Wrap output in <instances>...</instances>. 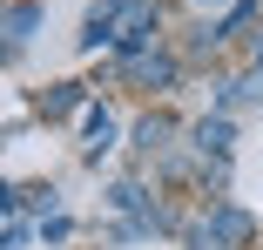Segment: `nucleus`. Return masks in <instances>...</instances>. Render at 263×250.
Wrapping results in <instances>:
<instances>
[{
	"label": "nucleus",
	"instance_id": "nucleus-1",
	"mask_svg": "<svg viewBox=\"0 0 263 250\" xmlns=\"http://www.w3.org/2000/svg\"><path fill=\"white\" fill-rule=\"evenodd\" d=\"M189 142H196V156H230V122L223 115H202V122H189Z\"/></svg>",
	"mask_w": 263,
	"mask_h": 250
},
{
	"label": "nucleus",
	"instance_id": "nucleus-2",
	"mask_svg": "<svg viewBox=\"0 0 263 250\" xmlns=\"http://www.w3.org/2000/svg\"><path fill=\"white\" fill-rule=\"evenodd\" d=\"M209 230H216V243L230 250V243H250V217L243 210H230V203H209Z\"/></svg>",
	"mask_w": 263,
	"mask_h": 250
},
{
	"label": "nucleus",
	"instance_id": "nucleus-3",
	"mask_svg": "<svg viewBox=\"0 0 263 250\" xmlns=\"http://www.w3.org/2000/svg\"><path fill=\"white\" fill-rule=\"evenodd\" d=\"M122 68H128L142 88H169V81H176V61H169V55H135V61H122Z\"/></svg>",
	"mask_w": 263,
	"mask_h": 250
},
{
	"label": "nucleus",
	"instance_id": "nucleus-4",
	"mask_svg": "<svg viewBox=\"0 0 263 250\" xmlns=\"http://www.w3.org/2000/svg\"><path fill=\"white\" fill-rule=\"evenodd\" d=\"M34 21H41V0H14L7 7V55H21V41L34 34Z\"/></svg>",
	"mask_w": 263,
	"mask_h": 250
},
{
	"label": "nucleus",
	"instance_id": "nucleus-5",
	"mask_svg": "<svg viewBox=\"0 0 263 250\" xmlns=\"http://www.w3.org/2000/svg\"><path fill=\"white\" fill-rule=\"evenodd\" d=\"M169 135H176V122H169V115H142V122H135V149H142V156L169 149Z\"/></svg>",
	"mask_w": 263,
	"mask_h": 250
},
{
	"label": "nucleus",
	"instance_id": "nucleus-6",
	"mask_svg": "<svg viewBox=\"0 0 263 250\" xmlns=\"http://www.w3.org/2000/svg\"><path fill=\"white\" fill-rule=\"evenodd\" d=\"M68 109H81V81H54L41 95V115H68Z\"/></svg>",
	"mask_w": 263,
	"mask_h": 250
},
{
	"label": "nucleus",
	"instance_id": "nucleus-7",
	"mask_svg": "<svg viewBox=\"0 0 263 250\" xmlns=\"http://www.w3.org/2000/svg\"><path fill=\"white\" fill-rule=\"evenodd\" d=\"M108 203H115V210H142V203H148V189H142V183H115V189H108Z\"/></svg>",
	"mask_w": 263,
	"mask_h": 250
},
{
	"label": "nucleus",
	"instance_id": "nucleus-8",
	"mask_svg": "<svg viewBox=\"0 0 263 250\" xmlns=\"http://www.w3.org/2000/svg\"><path fill=\"white\" fill-rule=\"evenodd\" d=\"M250 21H256V0H236V7L223 14V34H236V27H250Z\"/></svg>",
	"mask_w": 263,
	"mask_h": 250
},
{
	"label": "nucleus",
	"instance_id": "nucleus-9",
	"mask_svg": "<svg viewBox=\"0 0 263 250\" xmlns=\"http://www.w3.org/2000/svg\"><path fill=\"white\" fill-rule=\"evenodd\" d=\"M27 237H34V223H27V217H21V210H7V243H14V250H21V243H27Z\"/></svg>",
	"mask_w": 263,
	"mask_h": 250
},
{
	"label": "nucleus",
	"instance_id": "nucleus-10",
	"mask_svg": "<svg viewBox=\"0 0 263 250\" xmlns=\"http://www.w3.org/2000/svg\"><path fill=\"white\" fill-rule=\"evenodd\" d=\"M68 230H74L68 217H41V237H47V243H68Z\"/></svg>",
	"mask_w": 263,
	"mask_h": 250
},
{
	"label": "nucleus",
	"instance_id": "nucleus-11",
	"mask_svg": "<svg viewBox=\"0 0 263 250\" xmlns=\"http://www.w3.org/2000/svg\"><path fill=\"white\" fill-rule=\"evenodd\" d=\"M256 75H263V34H256Z\"/></svg>",
	"mask_w": 263,
	"mask_h": 250
},
{
	"label": "nucleus",
	"instance_id": "nucleus-12",
	"mask_svg": "<svg viewBox=\"0 0 263 250\" xmlns=\"http://www.w3.org/2000/svg\"><path fill=\"white\" fill-rule=\"evenodd\" d=\"M196 7H223V0H196Z\"/></svg>",
	"mask_w": 263,
	"mask_h": 250
}]
</instances>
